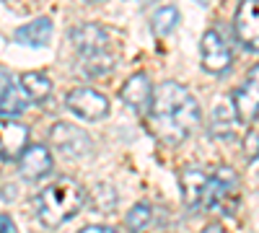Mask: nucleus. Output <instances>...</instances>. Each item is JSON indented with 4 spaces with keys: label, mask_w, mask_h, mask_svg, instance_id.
Here are the masks:
<instances>
[{
    "label": "nucleus",
    "mask_w": 259,
    "mask_h": 233,
    "mask_svg": "<svg viewBox=\"0 0 259 233\" xmlns=\"http://www.w3.org/2000/svg\"><path fill=\"white\" fill-rule=\"evenodd\" d=\"M148 117L153 132L163 143L179 145L200 127L202 112L189 88H184L177 80H163L153 91V107Z\"/></svg>",
    "instance_id": "nucleus-1"
},
{
    "label": "nucleus",
    "mask_w": 259,
    "mask_h": 233,
    "mask_svg": "<svg viewBox=\"0 0 259 233\" xmlns=\"http://www.w3.org/2000/svg\"><path fill=\"white\" fill-rule=\"evenodd\" d=\"M85 200H89V195L75 179L60 176L36 195L34 210H36V218L47 228H57L62 223H68L70 218H75L83 210Z\"/></svg>",
    "instance_id": "nucleus-2"
},
{
    "label": "nucleus",
    "mask_w": 259,
    "mask_h": 233,
    "mask_svg": "<svg viewBox=\"0 0 259 233\" xmlns=\"http://www.w3.org/2000/svg\"><path fill=\"white\" fill-rule=\"evenodd\" d=\"M241 200L239 192V181H236L233 168H218L215 176L210 179V189H207V197H205V210H218V213L231 215L236 205Z\"/></svg>",
    "instance_id": "nucleus-3"
},
{
    "label": "nucleus",
    "mask_w": 259,
    "mask_h": 233,
    "mask_svg": "<svg viewBox=\"0 0 259 233\" xmlns=\"http://www.w3.org/2000/svg\"><path fill=\"white\" fill-rule=\"evenodd\" d=\"M50 137H52V148L65 158H85L94 148L89 132L68 122H57L50 130Z\"/></svg>",
    "instance_id": "nucleus-4"
},
{
    "label": "nucleus",
    "mask_w": 259,
    "mask_h": 233,
    "mask_svg": "<svg viewBox=\"0 0 259 233\" xmlns=\"http://www.w3.org/2000/svg\"><path fill=\"white\" fill-rule=\"evenodd\" d=\"M65 107L85 122H99L109 114V99L94 88H73L65 96Z\"/></svg>",
    "instance_id": "nucleus-5"
},
{
    "label": "nucleus",
    "mask_w": 259,
    "mask_h": 233,
    "mask_svg": "<svg viewBox=\"0 0 259 233\" xmlns=\"http://www.w3.org/2000/svg\"><path fill=\"white\" fill-rule=\"evenodd\" d=\"M200 62H202V68L207 73H215V75H221L231 68V62H233V55L226 44V39L215 31V29H207L202 34V41H200Z\"/></svg>",
    "instance_id": "nucleus-6"
},
{
    "label": "nucleus",
    "mask_w": 259,
    "mask_h": 233,
    "mask_svg": "<svg viewBox=\"0 0 259 233\" xmlns=\"http://www.w3.org/2000/svg\"><path fill=\"white\" fill-rule=\"evenodd\" d=\"M233 34L251 52H259V0H241L233 16Z\"/></svg>",
    "instance_id": "nucleus-7"
},
{
    "label": "nucleus",
    "mask_w": 259,
    "mask_h": 233,
    "mask_svg": "<svg viewBox=\"0 0 259 233\" xmlns=\"http://www.w3.org/2000/svg\"><path fill=\"white\" fill-rule=\"evenodd\" d=\"M233 107L244 124H251L259 117V65L246 73V80L233 91Z\"/></svg>",
    "instance_id": "nucleus-8"
},
{
    "label": "nucleus",
    "mask_w": 259,
    "mask_h": 233,
    "mask_svg": "<svg viewBox=\"0 0 259 233\" xmlns=\"http://www.w3.org/2000/svg\"><path fill=\"white\" fill-rule=\"evenodd\" d=\"M70 41L78 50V57L96 55V52L112 50V31L101 24H83L70 31Z\"/></svg>",
    "instance_id": "nucleus-9"
},
{
    "label": "nucleus",
    "mask_w": 259,
    "mask_h": 233,
    "mask_svg": "<svg viewBox=\"0 0 259 233\" xmlns=\"http://www.w3.org/2000/svg\"><path fill=\"white\" fill-rule=\"evenodd\" d=\"M153 83L145 73H135L124 80V86L119 88V99L127 104L130 109H135L138 114H150L153 107Z\"/></svg>",
    "instance_id": "nucleus-10"
},
{
    "label": "nucleus",
    "mask_w": 259,
    "mask_h": 233,
    "mask_svg": "<svg viewBox=\"0 0 259 233\" xmlns=\"http://www.w3.org/2000/svg\"><path fill=\"white\" fill-rule=\"evenodd\" d=\"M0 153H3V161H18L24 156V151L29 148V127L21 124L16 119H3L0 124Z\"/></svg>",
    "instance_id": "nucleus-11"
},
{
    "label": "nucleus",
    "mask_w": 259,
    "mask_h": 233,
    "mask_svg": "<svg viewBox=\"0 0 259 233\" xmlns=\"http://www.w3.org/2000/svg\"><path fill=\"white\" fill-rule=\"evenodd\" d=\"M18 171L24 179L36 181L45 179L47 174H52V153L47 145H29L24 156L18 158Z\"/></svg>",
    "instance_id": "nucleus-12"
},
{
    "label": "nucleus",
    "mask_w": 259,
    "mask_h": 233,
    "mask_svg": "<svg viewBox=\"0 0 259 233\" xmlns=\"http://www.w3.org/2000/svg\"><path fill=\"white\" fill-rule=\"evenodd\" d=\"M179 187H182V197H184L187 207L205 210V197L210 189V179L205 176V171H200V168H184Z\"/></svg>",
    "instance_id": "nucleus-13"
},
{
    "label": "nucleus",
    "mask_w": 259,
    "mask_h": 233,
    "mask_svg": "<svg viewBox=\"0 0 259 233\" xmlns=\"http://www.w3.org/2000/svg\"><path fill=\"white\" fill-rule=\"evenodd\" d=\"M239 114H236L233 101H218L212 107V117H210V135L215 140H233L236 130H239Z\"/></svg>",
    "instance_id": "nucleus-14"
},
{
    "label": "nucleus",
    "mask_w": 259,
    "mask_h": 233,
    "mask_svg": "<svg viewBox=\"0 0 259 233\" xmlns=\"http://www.w3.org/2000/svg\"><path fill=\"white\" fill-rule=\"evenodd\" d=\"M52 21L50 18H34L31 24H24V26H18L16 34H13V41H18V44H26V47H45L50 44V39H52Z\"/></svg>",
    "instance_id": "nucleus-15"
},
{
    "label": "nucleus",
    "mask_w": 259,
    "mask_h": 233,
    "mask_svg": "<svg viewBox=\"0 0 259 233\" xmlns=\"http://www.w3.org/2000/svg\"><path fill=\"white\" fill-rule=\"evenodd\" d=\"M117 65V55L112 50L106 52H96V55H85L78 57V68L85 78H104L106 73H112Z\"/></svg>",
    "instance_id": "nucleus-16"
},
{
    "label": "nucleus",
    "mask_w": 259,
    "mask_h": 233,
    "mask_svg": "<svg viewBox=\"0 0 259 233\" xmlns=\"http://www.w3.org/2000/svg\"><path fill=\"white\" fill-rule=\"evenodd\" d=\"M21 88H24V94L31 99V101H36V104H45L50 96H52V80L45 75V73H24L21 75Z\"/></svg>",
    "instance_id": "nucleus-17"
},
{
    "label": "nucleus",
    "mask_w": 259,
    "mask_h": 233,
    "mask_svg": "<svg viewBox=\"0 0 259 233\" xmlns=\"http://www.w3.org/2000/svg\"><path fill=\"white\" fill-rule=\"evenodd\" d=\"M0 86H3V96H0V112H3V119H13L16 114L24 112V99L18 96V88H16V83L11 80V73H8V70H3Z\"/></svg>",
    "instance_id": "nucleus-18"
},
{
    "label": "nucleus",
    "mask_w": 259,
    "mask_h": 233,
    "mask_svg": "<svg viewBox=\"0 0 259 233\" xmlns=\"http://www.w3.org/2000/svg\"><path fill=\"white\" fill-rule=\"evenodd\" d=\"M179 24V11L174 6H163L153 13V18H150V26H153V34L156 36H168L171 31L177 29Z\"/></svg>",
    "instance_id": "nucleus-19"
},
{
    "label": "nucleus",
    "mask_w": 259,
    "mask_h": 233,
    "mask_svg": "<svg viewBox=\"0 0 259 233\" xmlns=\"http://www.w3.org/2000/svg\"><path fill=\"white\" fill-rule=\"evenodd\" d=\"M150 223H153V210H150V205H145V202L135 205L124 218V225H127L130 233H145L150 228Z\"/></svg>",
    "instance_id": "nucleus-20"
},
{
    "label": "nucleus",
    "mask_w": 259,
    "mask_h": 233,
    "mask_svg": "<svg viewBox=\"0 0 259 233\" xmlns=\"http://www.w3.org/2000/svg\"><path fill=\"white\" fill-rule=\"evenodd\" d=\"M91 202L96 210H101V213H112V210L117 207V192L112 189L106 197H99V192H91Z\"/></svg>",
    "instance_id": "nucleus-21"
},
{
    "label": "nucleus",
    "mask_w": 259,
    "mask_h": 233,
    "mask_svg": "<svg viewBox=\"0 0 259 233\" xmlns=\"http://www.w3.org/2000/svg\"><path fill=\"white\" fill-rule=\"evenodd\" d=\"M244 156H246V161H256L259 158V135L256 132H249L244 137Z\"/></svg>",
    "instance_id": "nucleus-22"
},
{
    "label": "nucleus",
    "mask_w": 259,
    "mask_h": 233,
    "mask_svg": "<svg viewBox=\"0 0 259 233\" xmlns=\"http://www.w3.org/2000/svg\"><path fill=\"white\" fill-rule=\"evenodd\" d=\"M0 228H3V233H16V223H13V218L8 213L0 215Z\"/></svg>",
    "instance_id": "nucleus-23"
},
{
    "label": "nucleus",
    "mask_w": 259,
    "mask_h": 233,
    "mask_svg": "<svg viewBox=\"0 0 259 233\" xmlns=\"http://www.w3.org/2000/svg\"><path fill=\"white\" fill-rule=\"evenodd\" d=\"M78 233H117V230L109 228V225H85V228H80Z\"/></svg>",
    "instance_id": "nucleus-24"
},
{
    "label": "nucleus",
    "mask_w": 259,
    "mask_h": 233,
    "mask_svg": "<svg viewBox=\"0 0 259 233\" xmlns=\"http://www.w3.org/2000/svg\"><path fill=\"white\" fill-rule=\"evenodd\" d=\"M200 233H226V228H223V225H218V223H210V225H205Z\"/></svg>",
    "instance_id": "nucleus-25"
},
{
    "label": "nucleus",
    "mask_w": 259,
    "mask_h": 233,
    "mask_svg": "<svg viewBox=\"0 0 259 233\" xmlns=\"http://www.w3.org/2000/svg\"><path fill=\"white\" fill-rule=\"evenodd\" d=\"M140 3H143V6H150V3H156V0H140Z\"/></svg>",
    "instance_id": "nucleus-26"
},
{
    "label": "nucleus",
    "mask_w": 259,
    "mask_h": 233,
    "mask_svg": "<svg viewBox=\"0 0 259 233\" xmlns=\"http://www.w3.org/2000/svg\"><path fill=\"white\" fill-rule=\"evenodd\" d=\"M85 3H94L96 6V3H104V0H85Z\"/></svg>",
    "instance_id": "nucleus-27"
}]
</instances>
